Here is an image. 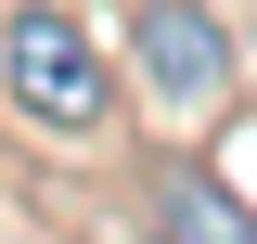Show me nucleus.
<instances>
[{"mask_svg": "<svg viewBox=\"0 0 257 244\" xmlns=\"http://www.w3.org/2000/svg\"><path fill=\"white\" fill-rule=\"evenodd\" d=\"M244 244H257V231H244Z\"/></svg>", "mask_w": 257, "mask_h": 244, "instance_id": "nucleus-3", "label": "nucleus"}, {"mask_svg": "<svg viewBox=\"0 0 257 244\" xmlns=\"http://www.w3.org/2000/svg\"><path fill=\"white\" fill-rule=\"evenodd\" d=\"M128 77L155 90V116L206 129L231 103V26L206 13V0H128Z\"/></svg>", "mask_w": 257, "mask_h": 244, "instance_id": "nucleus-2", "label": "nucleus"}, {"mask_svg": "<svg viewBox=\"0 0 257 244\" xmlns=\"http://www.w3.org/2000/svg\"><path fill=\"white\" fill-rule=\"evenodd\" d=\"M0 103L39 129V142H90L116 116V64H103L90 13H64V0H13L0 13Z\"/></svg>", "mask_w": 257, "mask_h": 244, "instance_id": "nucleus-1", "label": "nucleus"}]
</instances>
